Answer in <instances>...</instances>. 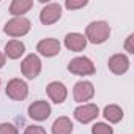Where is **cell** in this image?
<instances>
[{
    "instance_id": "cell-1",
    "label": "cell",
    "mask_w": 134,
    "mask_h": 134,
    "mask_svg": "<svg viewBox=\"0 0 134 134\" xmlns=\"http://www.w3.org/2000/svg\"><path fill=\"white\" fill-rule=\"evenodd\" d=\"M110 36V27L106 21H93L85 29V40L92 44H103Z\"/></svg>"
},
{
    "instance_id": "cell-2",
    "label": "cell",
    "mask_w": 134,
    "mask_h": 134,
    "mask_svg": "<svg viewBox=\"0 0 134 134\" xmlns=\"http://www.w3.org/2000/svg\"><path fill=\"white\" fill-rule=\"evenodd\" d=\"M30 29H32V22L27 18H13L5 24L3 32L11 38H19V36L27 35Z\"/></svg>"
},
{
    "instance_id": "cell-3",
    "label": "cell",
    "mask_w": 134,
    "mask_h": 134,
    "mask_svg": "<svg viewBox=\"0 0 134 134\" xmlns=\"http://www.w3.org/2000/svg\"><path fill=\"white\" fill-rule=\"evenodd\" d=\"M68 71L76 76H92L96 73V68L88 57H76L68 63Z\"/></svg>"
},
{
    "instance_id": "cell-4",
    "label": "cell",
    "mask_w": 134,
    "mask_h": 134,
    "mask_svg": "<svg viewBox=\"0 0 134 134\" xmlns=\"http://www.w3.org/2000/svg\"><path fill=\"white\" fill-rule=\"evenodd\" d=\"M21 71L27 79H35L41 73V60L36 54H29L21 62Z\"/></svg>"
},
{
    "instance_id": "cell-5",
    "label": "cell",
    "mask_w": 134,
    "mask_h": 134,
    "mask_svg": "<svg viewBox=\"0 0 134 134\" xmlns=\"http://www.w3.org/2000/svg\"><path fill=\"white\" fill-rule=\"evenodd\" d=\"M7 96L11 98L13 101H24L29 96V85L22 81V79H11L7 84Z\"/></svg>"
},
{
    "instance_id": "cell-6",
    "label": "cell",
    "mask_w": 134,
    "mask_h": 134,
    "mask_svg": "<svg viewBox=\"0 0 134 134\" xmlns=\"http://www.w3.org/2000/svg\"><path fill=\"white\" fill-rule=\"evenodd\" d=\"M95 96V87L88 81H79L73 87V98L76 103H85L90 101Z\"/></svg>"
},
{
    "instance_id": "cell-7",
    "label": "cell",
    "mask_w": 134,
    "mask_h": 134,
    "mask_svg": "<svg viewBox=\"0 0 134 134\" xmlns=\"http://www.w3.org/2000/svg\"><path fill=\"white\" fill-rule=\"evenodd\" d=\"M73 115H74V118H76L79 123H84V125H87V123L93 121V120H95V118L99 115V107H98L96 104L87 103V104H82V106L76 107Z\"/></svg>"
},
{
    "instance_id": "cell-8",
    "label": "cell",
    "mask_w": 134,
    "mask_h": 134,
    "mask_svg": "<svg viewBox=\"0 0 134 134\" xmlns=\"http://www.w3.org/2000/svg\"><path fill=\"white\" fill-rule=\"evenodd\" d=\"M52 109H51V104L44 99H38L35 103H32L29 106V117L35 121H44L49 118Z\"/></svg>"
},
{
    "instance_id": "cell-9",
    "label": "cell",
    "mask_w": 134,
    "mask_h": 134,
    "mask_svg": "<svg viewBox=\"0 0 134 134\" xmlns=\"http://www.w3.org/2000/svg\"><path fill=\"white\" fill-rule=\"evenodd\" d=\"M62 18V5L60 3H47L41 13H40V21L44 25H52Z\"/></svg>"
},
{
    "instance_id": "cell-10",
    "label": "cell",
    "mask_w": 134,
    "mask_h": 134,
    "mask_svg": "<svg viewBox=\"0 0 134 134\" xmlns=\"http://www.w3.org/2000/svg\"><path fill=\"white\" fill-rule=\"evenodd\" d=\"M46 92H47V96L51 98V101L55 103V104H62L66 99V96H68V88H66L65 84L60 82V81L51 82L46 87Z\"/></svg>"
},
{
    "instance_id": "cell-11",
    "label": "cell",
    "mask_w": 134,
    "mask_h": 134,
    "mask_svg": "<svg viewBox=\"0 0 134 134\" xmlns=\"http://www.w3.org/2000/svg\"><path fill=\"white\" fill-rule=\"evenodd\" d=\"M60 47H62V46H60V41L55 40V38H44V40H41V41L36 44L38 54H41V55L46 57V58L58 55Z\"/></svg>"
},
{
    "instance_id": "cell-12",
    "label": "cell",
    "mask_w": 134,
    "mask_h": 134,
    "mask_svg": "<svg viewBox=\"0 0 134 134\" xmlns=\"http://www.w3.org/2000/svg\"><path fill=\"white\" fill-rule=\"evenodd\" d=\"M107 68L114 73V74H125L129 70V58L125 54H115L107 60Z\"/></svg>"
},
{
    "instance_id": "cell-13",
    "label": "cell",
    "mask_w": 134,
    "mask_h": 134,
    "mask_svg": "<svg viewBox=\"0 0 134 134\" xmlns=\"http://www.w3.org/2000/svg\"><path fill=\"white\" fill-rule=\"evenodd\" d=\"M63 43H65L66 49H70V51H73V52H81V51H84L85 46H87L85 36L81 35V33H76V32L68 33V35L65 36V41H63Z\"/></svg>"
},
{
    "instance_id": "cell-14",
    "label": "cell",
    "mask_w": 134,
    "mask_h": 134,
    "mask_svg": "<svg viewBox=\"0 0 134 134\" xmlns=\"http://www.w3.org/2000/svg\"><path fill=\"white\" fill-rule=\"evenodd\" d=\"M25 52V44L19 40H11L5 44V57L11 60H18L24 55Z\"/></svg>"
},
{
    "instance_id": "cell-15",
    "label": "cell",
    "mask_w": 134,
    "mask_h": 134,
    "mask_svg": "<svg viewBox=\"0 0 134 134\" xmlns=\"http://www.w3.org/2000/svg\"><path fill=\"white\" fill-rule=\"evenodd\" d=\"M30 8H33V0H13L10 3V13L14 18H24Z\"/></svg>"
},
{
    "instance_id": "cell-16",
    "label": "cell",
    "mask_w": 134,
    "mask_h": 134,
    "mask_svg": "<svg viewBox=\"0 0 134 134\" xmlns=\"http://www.w3.org/2000/svg\"><path fill=\"white\" fill-rule=\"evenodd\" d=\"M73 128V121L68 117H58L52 123V134H71Z\"/></svg>"
},
{
    "instance_id": "cell-17",
    "label": "cell",
    "mask_w": 134,
    "mask_h": 134,
    "mask_svg": "<svg viewBox=\"0 0 134 134\" xmlns=\"http://www.w3.org/2000/svg\"><path fill=\"white\" fill-rule=\"evenodd\" d=\"M103 115L109 123H118L123 118V109L120 106H117V104H109V106L104 107Z\"/></svg>"
},
{
    "instance_id": "cell-18",
    "label": "cell",
    "mask_w": 134,
    "mask_h": 134,
    "mask_svg": "<svg viewBox=\"0 0 134 134\" xmlns=\"http://www.w3.org/2000/svg\"><path fill=\"white\" fill-rule=\"evenodd\" d=\"M92 134H114V128L109 126L107 123L98 121L92 126Z\"/></svg>"
},
{
    "instance_id": "cell-19",
    "label": "cell",
    "mask_w": 134,
    "mask_h": 134,
    "mask_svg": "<svg viewBox=\"0 0 134 134\" xmlns=\"http://www.w3.org/2000/svg\"><path fill=\"white\" fill-rule=\"evenodd\" d=\"M87 5H88L87 0H66L65 2V7L68 10H79V8H84Z\"/></svg>"
},
{
    "instance_id": "cell-20",
    "label": "cell",
    "mask_w": 134,
    "mask_h": 134,
    "mask_svg": "<svg viewBox=\"0 0 134 134\" xmlns=\"http://www.w3.org/2000/svg\"><path fill=\"white\" fill-rule=\"evenodd\" d=\"M0 134H19L13 123H0Z\"/></svg>"
},
{
    "instance_id": "cell-21",
    "label": "cell",
    "mask_w": 134,
    "mask_h": 134,
    "mask_svg": "<svg viewBox=\"0 0 134 134\" xmlns=\"http://www.w3.org/2000/svg\"><path fill=\"white\" fill-rule=\"evenodd\" d=\"M24 134H47L46 129L43 126H38V125H32V126H27Z\"/></svg>"
},
{
    "instance_id": "cell-22",
    "label": "cell",
    "mask_w": 134,
    "mask_h": 134,
    "mask_svg": "<svg viewBox=\"0 0 134 134\" xmlns=\"http://www.w3.org/2000/svg\"><path fill=\"white\" fill-rule=\"evenodd\" d=\"M125 51L128 54H134V33H131L125 41Z\"/></svg>"
},
{
    "instance_id": "cell-23",
    "label": "cell",
    "mask_w": 134,
    "mask_h": 134,
    "mask_svg": "<svg viewBox=\"0 0 134 134\" xmlns=\"http://www.w3.org/2000/svg\"><path fill=\"white\" fill-rule=\"evenodd\" d=\"M5 63H7V57H5V54L0 52V68H3Z\"/></svg>"
},
{
    "instance_id": "cell-24",
    "label": "cell",
    "mask_w": 134,
    "mask_h": 134,
    "mask_svg": "<svg viewBox=\"0 0 134 134\" xmlns=\"http://www.w3.org/2000/svg\"><path fill=\"white\" fill-rule=\"evenodd\" d=\"M0 84H2V82H0Z\"/></svg>"
}]
</instances>
